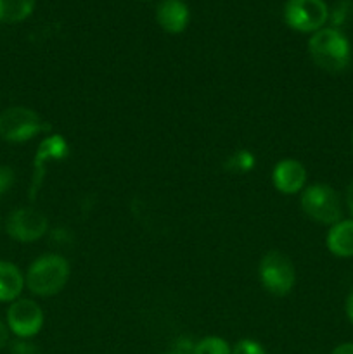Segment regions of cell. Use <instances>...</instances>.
Returning a JSON list of instances; mask_svg holds the SVG:
<instances>
[{
  "label": "cell",
  "instance_id": "21",
  "mask_svg": "<svg viewBox=\"0 0 353 354\" xmlns=\"http://www.w3.org/2000/svg\"><path fill=\"white\" fill-rule=\"evenodd\" d=\"M7 342H9V330H7L6 325L0 322V349L6 348Z\"/></svg>",
  "mask_w": 353,
  "mask_h": 354
},
{
  "label": "cell",
  "instance_id": "20",
  "mask_svg": "<svg viewBox=\"0 0 353 354\" xmlns=\"http://www.w3.org/2000/svg\"><path fill=\"white\" fill-rule=\"evenodd\" d=\"M14 182V171L7 166H0V196L7 192L10 189Z\"/></svg>",
  "mask_w": 353,
  "mask_h": 354
},
{
  "label": "cell",
  "instance_id": "13",
  "mask_svg": "<svg viewBox=\"0 0 353 354\" xmlns=\"http://www.w3.org/2000/svg\"><path fill=\"white\" fill-rule=\"evenodd\" d=\"M24 279L16 265L7 261H0V301L9 303L16 301L23 290Z\"/></svg>",
  "mask_w": 353,
  "mask_h": 354
},
{
  "label": "cell",
  "instance_id": "5",
  "mask_svg": "<svg viewBox=\"0 0 353 354\" xmlns=\"http://www.w3.org/2000/svg\"><path fill=\"white\" fill-rule=\"evenodd\" d=\"M42 118L28 107H9L0 114V138L7 142H26L47 130Z\"/></svg>",
  "mask_w": 353,
  "mask_h": 354
},
{
  "label": "cell",
  "instance_id": "1",
  "mask_svg": "<svg viewBox=\"0 0 353 354\" xmlns=\"http://www.w3.org/2000/svg\"><path fill=\"white\" fill-rule=\"evenodd\" d=\"M308 52L315 64L327 73H341L352 62V47L336 28H322L311 35Z\"/></svg>",
  "mask_w": 353,
  "mask_h": 354
},
{
  "label": "cell",
  "instance_id": "15",
  "mask_svg": "<svg viewBox=\"0 0 353 354\" xmlns=\"http://www.w3.org/2000/svg\"><path fill=\"white\" fill-rule=\"evenodd\" d=\"M192 354H232V349L224 339L206 337L194 346Z\"/></svg>",
  "mask_w": 353,
  "mask_h": 354
},
{
  "label": "cell",
  "instance_id": "25",
  "mask_svg": "<svg viewBox=\"0 0 353 354\" xmlns=\"http://www.w3.org/2000/svg\"><path fill=\"white\" fill-rule=\"evenodd\" d=\"M165 354H187V353H182V351H176V349H173V351H170V353H165Z\"/></svg>",
  "mask_w": 353,
  "mask_h": 354
},
{
  "label": "cell",
  "instance_id": "23",
  "mask_svg": "<svg viewBox=\"0 0 353 354\" xmlns=\"http://www.w3.org/2000/svg\"><path fill=\"white\" fill-rule=\"evenodd\" d=\"M346 206H348L350 213L353 214V180L350 182L348 189H346Z\"/></svg>",
  "mask_w": 353,
  "mask_h": 354
},
{
  "label": "cell",
  "instance_id": "9",
  "mask_svg": "<svg viewBox=\"0 0 353 354\" xmlns=\"http://www.w3.org/2000/svg\"><path fill=\"white\" fill-rule=\"evenodd\" d=\"M273 185L282 194H298L307 182V169L296 159H282L272 173Z\"/></svg>",
  "mask_w": 353,
  "mask_h": 354
},
{
  "label": "cell",
  "instance_id": "14",
  "mask_svg": "<svg viewBox=\"0 0 353 354\" xmlns=\"http://www.w3.org/2000/svg\"><path fill=\"white\" fill-rule=\"evenodd\" d=\"M35 10V0H0V21L2 23H21Z\"/></svg>",
  "mask_w": 353,
  "mask_h": 354
},
{
  "label": "cell",
  "instance_id": "22",
  "mask_svg": "<svg viewBox=\"0 0 353 354\" xmlns=\"http://www.w3.org/2000/svg\"><path fill=\"white\" fill-rule=\"evenodd\" d=\"M331 354H353V342H345V344H339Z\"/></svg>",
  "mask_w": 353,
  "mask_h": 354
},
{
  "label": "cell",
  "instance_id": "10",
  "mask_svg": "<svg viewBox=\"0 0 353 354\" xmlns=\"http://www.w3.org/2000/svg\"><path fill=\"white\" fill-rule=\"evenodd\" d=\"M66 156H68V144H66L61 135H51V137L42 142L40 147H38L37 158H35L33 185H31L30 194L31 199H35V196H37V190L45 175V162L51 161V159H62Z\"/></svg>",
  "mask_w": 353,
  "mask_h": 354
},
{
  "label": "cell",
  "instance_id": "16",
  "mask_svg": "<svg viewBox=\"0 0 353 354\" xmlns=\"http://www.w3.org/2000/svg\"><path fill=\"white\" fill-rule=\"evenodd\" d=\"M352 10H353L352 0H339L331 12L332 28H336V30H338L339 26H343V24L348 21V17L352 16Z\"/></svg>",
  "mask_w": 353,
  "mask_h": 354
},
{
  "label": "cell",
  "instance_id": "12",
  "mask_svg": "<svg viewBox=\"0 0 353 354\" xmlns=\"http://www.w3.org/2000/svg\"><path fill=\"white\" fill-rule=\"evenodd\" d=\"M327 248L338 258L353 256V220H341L327 234Z\"/></svg>",
  "mask_w": 353,
  "mask_h": 354
},
{
  "label": "cell",
  "instance_id": "17",
  "mask_svg": "<svg viewBox=\"0 0 353 354\" xmlns=\"http://www.w3.org/2000/svg\"><path fill=\"white\" fill-rule=\"evenodd\" d=\"M253 165H255V158L248 151H239L230 158V168L234 171H249Z\"/></svg>",
  "mask_w": 353,
  "mask_h": 354
},
{
  "label": "cell",
  "instance_id": "18",
  "mask_svg": "<svg viewBox=\"0 0 353 354\" xmlns=\"http://www.w3.org/2000/svg\"><path fill=\"white\" fill-rule=\"evenodd\" d=\"M232 354H265V349H263L262 344H258L256 341L244 339V341H239L237 344L234 346Z\"/></svg>",
  "mask_w": 353,
  "mask_h": 354
},
{
  "label": "cell",
  "instance_id": "19",
  "mask_svg": "<svg viewBox=\"0 0 353 354\" xmlns=\"http://www.w3.org/2000/svg\"><path fill=\"white\" fill-rule=\"evenodd\" d=\"M10 353L12 354H40L37 346L33 342L26 341V339H19V341L10 342Z\"/></svg>",
  "mask_w": 353,
  "mask_h": 354
},
{
  "label": "cell",
  "instance_id": "11",
  "mask_svg": "<svg viewBox=\"0 0 353 354\" xmlns=\"http://www.w3.org/2000/svg\"><path fill=\"white\" fill-rule=\"evenodd\" d=\"M189 9L182 0H163L156 9L158 24L168 33H182L189 24Z\"/></svg>",
  "mask_w": 353,
  "mask_h": 354
},
{
  "label": "cell",
  "instance_id": "6",
  "mask_svg": "<svg viewBox=\"0 0 353 354\" xmlns=\"http://www.w3.org/2000/svg\"><path fill=\"white\" fill-rule=\"evenodd\" d=\"M329 19V7L324 0H287L284 6V21L301 33L322 30Z\"/></svg>",
  "mask_w": 353,
  "mask_h": 354
},
{
  "label": "cell",
  "instance_id": "8",
  "mask_svg": "<svg viewBox=\"0 0 353 354\" xmlns=\"http://www.w3.org/2000/svg\"><path fill=\"white\" fill-rule=\"evenodd\" d=\"M7 234L19 242H35L44 237L48 221L44 213L33 207H21L7 218Z\"/></svg>",
  "mask_w": 353,
  "mask_h": 354
},
{
  "label": "cell",
  "instance_id": "4",
  "mask_svg": "<svg viewBox=\"0 0 353 354\" xmlns=\"http://www.w3.org/2000/svg\"><path fill=\"white\" fill-rule=\"evenodd\" d=\"M260 280L270 294L286 296L296 283V272L286 254L279 251H270L263 256L260 263Z\"/></svg>",
  "mask_w": 353,
  "mask_h": 354
},
{
  "label": "cell",
  "instance_id": "7",
  "mask_svg": "<svg viewBox=\"0 0 353 354\" xmlns=\"http://www.w3.org/2000/svg\"><path fill=\"white\" fill-rule=\"evenodd\" d=\"M7 325L19 339L33 337L44 325V311L35 301L17 299L7 310Z\"/></svg>",
  "mask_w": 353,
  "mask_h": 354
},
{
  "label": "cell",
  "instance_id": "2",
  "mask_svg": "<svg viewBox=\"0 0 353 354\" xmlns=\"http://www.w3.org/2000/svg\"><path fill=\"white\" fill-rule=\"evenodd\" d=\"M69 280V265L62 256L45 254L30 266L26 286L33 294L42 297L61 292Z\"/></svg>",
  "mask_w": 353,
  "mask_h": 354
},
{
  "label": "cell",
  "instance_id": "24",
  "mask_svg": "<svg viewBox=\"0 0 353 354\" xmlns=\"http://www.w3.org/2000/svg\"><path fill=\"white\" fill-rule=\"evenodd\" d=\"M346 317H348V320L352 322L353 325V292L350 294L348 299H346Z\"/></svg>",
  "mask_w": 353,
  "mask_h": 354
},
{
  "label": "cell",
  "instance_id": "3",
  "mask_svg": "<svg viewBox=\"0 0 353 354\" xmlns=\"http://www.w3.org/2000/svg\"><path fill=\"white\" fill-rule=\"evenodd\" d=\"M301 209L311 220L324 225H336L343 218L341 199L332 187L317 183L308 187L301 196Z\"/></svg>",
  "mask_w": 353,
  "mask_h": 354
}]
</instances>
